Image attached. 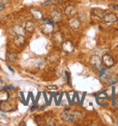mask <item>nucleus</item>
<instances>
[{"instance_id": "obj_1", "label": "nucleus", "mask_w": 118, "mask_h": 126, "mask_svg": "<svg viewBox=\"0 0 118 126\" xmlns=\"http://www.w3.org/2000/svg\"><path fill=\"white\" fill-rule=\"evenodd\" d=\"M82 113L78 110H65L61 113V118L66 123H73L75 121H78L82 119Z\"/></svg>"}, {"instance_id": "obj_2", "label": "nucleus", "mask_w": 118, "mask_h": 126, "mask_svg": "<svg viewBox=\"0 0 118 126\" xmlns=\"http://www.w3.org/2000/svg\"><path fill=\"white\" fill-rule=\"evenodd\" d=\"M42 22L43 24L41 26V31L46 35L51 34L54 30V23L47 18H42Z\"/></svg>"}, {"instance_id": "obj_3", "label": "nucleus", "mask_w": 118, "mask_h": 126, "mask_svg": "<svg viewBox=\"0 0 118 126\" xmlns=\"http://www.w3.org/2000/svg\"><path fill=\"white\" fill-rule=\"evenodd\" d=\"M102 58H100L98 55H93L90 58V64L94 69H100L102 68Z\"/></svg>"}, {"instance_id": "obj_4", "label": "nucleus", "mask_w": 118, "mask_h": 126, "mask_svg": "<svg viewBox=\"0 0 118 126\" xmlns=\"http://www.w3.org/2000/svg\"><path fill=\"white\" fill-rule=\"evenodd\" d=\"M62 48L63 50H64V52L69 54V53H72L73 51L75 50V46H74L72 41L66 40L62 42Z\"/></svg>"}, {"instance_id": "obj_5", "label": "nucleus", "mask_w": 118, "mask_h": 126, "mask_svg": "<svg viewBox=\"0 0 118 126\" xmlns=\"http://www.w3.org/2000/svg\"><path fill=\"white\" fill-rule=\"evenodd\" d=\"M102 62L105 65L106 68H111V67H113L115 65V60H114V59L110 55H108V54H106V55L103 56Z\"/></svg>"}, {"instance_id": "obj_6", "label": "nucleus", "mask_w": 118, "mask_h": 126, "mask_svg": "<svg viewBox=\"0 0 118 126\" xmlns=\"http://www.w3.org/2000/svg\"><path fill=\"white\" fill-rule=\"evenodd\" d=\"M104 21L107 24H112L117 21V16L114 13H108V14H106V16H104Z\"/></svg>"}, {"instance_id": "obj_7", "label": "nucleus", "mask_w": 118, "mask_h": 126, "mask_svg": "<svg viewBox=\"0 0 118 126\" xmlns=\"http://www.w3.org/2000/svg\"><path fill=\"white\" fill-rule=\"evenodd\" d=\"M12 30H13V32L15 33V35H16V36H24V37H25V29H24V28H22L21 26H19V25L14 26L12 28Z\"/></svg>"}, {"instance_id": "obj_8", "label": "nucleus", "mask_w": 118, "mask_h": 126, "mask_svg": "<svg viewBox=\"0 0 118 126\" xmlns=\"http://www.w3.org/2000/svg\"><path fill=\"white\" fill-rule=\"evenodd\" d=\"M69 26L71 27L73 29H77L80 28L81 26V21L80 19L77 17H73L69 20Z\"/></svg>"}, {"instance_id": "obj_9", "label": "nucleus", "mask_w": 118, "mask_h": 126, "mask_svg": "<svg viewBox=\"0 0 118 126\" xmlns=\"http://www.w3.org/2000/svg\"><path fill=\"white\" fill-rule=\"evenodd\" d=\"M30 12H31L32 16H33L35 19L41 20V19L43 18V13H42L41 10L37 9V8H32V9L30 10Z\"/></svg>"}, {"instance_id": "obj_10", "label": "nucleus", "mask_w": 118, "mask_h": 126, "mask_svg": "<svg viewBox=\"0 0 118 126\" xmlns=\"http://www.w3.org/2000/svg\"><path fill=\"white\" fill-rule=\"evenodd\" d=\"M51 18L53 19V21H55V22H59L62 19V14L59 10L54 9L51 12Z\"/></svg>"}, {"instance_id": "obj_11", "label": "nucleus", "mask_w": 118, "mask_h": 126, "mask_svg": "<svg viewBox=\"0 0 118 126\" xmlns=\"http://www.w3.org/2000/svg\"><path fill=\"white\" fill-rule=\"evenodd\" d=\"M92 14L97 18H104V16H106V12L101 8H94L92 10Z\"/></svg>"}, {"instance_id": "obj_12", "label": "nucleus", "mask_w": 118, "mask_h": 126, "mask_svg": "<svg viewBox=\"0 0 118 126\" xmlns=\"http://www.w3.org/2000/svg\"><path fill=\"white\" fill-rule=\"evenodd\" d=\"M25 31L29 32V33H33L35 31V26L32 21H27V22H25Z\"/></svg>"}, {"instance_id": "obj_13", "label": "nucleus", "mask_w": 118, "mask_h": 126, "mask_svg": "<svg viewBox=\"0 0 118 126\" xmlns=\"http://www.w3.org/2000/svg\"><path fill=\"white\" fill-rule=\"evenodd\" d=\"M14 41H15V44H16V46L21 47V46H23L24 43H25V37H24V36H16V35Z\"/></svg>"}, {"instance_id": "obj_14", "label": "nucleus", "mask_w": 118, "mask_h": 126, "mask_svg": "<svg viewBox=\"0 0 118 126\" xmlns=\"http://www.w3.org/2000/svg\"><path fill=\"white\" fill-rule=\"evenodd\" d=\"M75 12V6H73V5H69V6H67L66 7H65V14L67 16H72Z\"/></svg>"}, {"instance_id": "obj_15", "label": "nucleus", "mask_w": 118, "mask_h": 126, "mask_svg": "<svg viewBox=\"0 0 118 126\" xmlns=\"http://www.w3.org/2000/svg\"><path fill=\"white\" fill-rule=\"evenodd\" d=\"M16 59H17V55L16 53H14V52H7L6 53V60H8V61H16Z\"/></svg>"}, {"instance_id": "obj_16", "label": "nucleus", "mask_w": 118, "mask_h": 126, "mask_svg": "<svg viewBox=\"0 0 118 126\" xmlns=\"http://www.w3.org/2000/svg\"><path fill=\"white\" fill-rule=\"evenodd\" d=\"M8 98H9V95L6 92H5V91L0 92V102H4V101H7Z\"/></svg>"}, {"instance_id": "obj_17", "label": "nucleus", "mask_w": 118, "mask_h": 126, "mask_svg": "<svg viewBox=\"0 0 118 126\" xmlns=\"http://www.w3.org/2000/svg\"><path fill=\"white\" fill-rule=\"evenodd\" d=\"M59 3V0H47L43 3V6H55Z\"/></svg>"}, {"instance_id": "obj_18", "label": "nucleus", "mask_w": 118, "mask_h": 126, "mask_svg": "<svg viewBox=\"0 0 118 126\" xmlns=\"http://www.w3.org/2000/svg\"><path fill=\"white\" fill-rule=\"evenodd\" d=\"M54 38H55V40L57 43H62L63 42V37H62V34L60 32H57V33H56V34L54 35Z\"/></svg>"}, {"instance_id": "obj_19", "label": "nucleus", "mask_w": 118, "mask_h": 126, "mask_svg": "<svg viewBox=\"0 0 118 126\" xmlns=\"http://www.w3.org/2000/svg\"><path fill=\"white\" fill-rule=\"evenodd\" d=\"M97 99H100V100H108L109 96L108 94H106V92H100L97 94Z\"/></svg>"}, {"instance_id": "obj_20", "label": "nucleus", "mask_w": 118, "mask_h": 126, "mask_svg": "<svg viewBox=\"0 0 118 126\" xmlns=\"http://www.w3.org/2000/svg\"><path fill=\"white\" fill-rule=\"evenodd\" d=\"M47 125L55 126L56 125V120L54 118H48L47 120Z\"/></svg>"}, {"instance_id": "obj_21", "label": "nucleus", "mask_w": 118, "mask_h": 126, "mask_svg": "<svg viewBox=\"0 0 118 126\" xmlns=\"http://www.w3.org/2000/svg\"><path fill=\"white\" fill-rule=\"evenodd\" d=\"M118 81V79L116 77H113V78H111V79L108 80V83L110 84V85H114L115 83H116V82Z\"/></svg>"}, {"instance_id": "obj_22", "label": "nucleus", "mask_w": 118, "mask_h": 126, "mask_svg": "<svg viewBox=\"0 0 118 126\" xmlns=\"http://www.w3.org/2000/svg\"><path fill=\"white\" fill-rule=\"evenodd\" d=\"M115 87H113V89H112V93H113V105H115Z\"/></svg>"}, {"instance_id": "obj_23", "label": "nucleus", "mask_w": 118, "mask_h": 126, "mask_svg": "<svg viewBox=\"0 0 118 126\" xmlns=\"http://www.w3.org/2000/svg\"><path fill=\"white\" fill-rule=\"evenodd\" d=\"M47 89H48V90H54V91H56V90H57V86L50 85V86H47Z\"/></svg>"}, {"instance_id": "obj_24", "label": "nucleus", "mask_w": 118, "mask_h": 126, "mask_svg": "<svg viewBox=\"0 0 118 126\" xmlns=\"http://www.w3.org/2000/svg\"><path fill=\"white\" fill-rule=\"evenodd\" d=\"M65 74L67 76V81H68V84L71 85V79H70V74H69L68 71H65Z\"/></svg>"}, {"instance_id": "obj_25", "label": "nucleus", "mask_w": 118, "mask_h": 126, "mask_svg": "<svg viewBox=\"0 0 118 126\" xmlns=\"http://www.w3.org/2000/svg\"><path fill=\"white\" fill-rule=\"evenodd\" d=\"M5 85H6V82H5V80H3V79H0V88L4 89Z\"/></svg>"}, {"instance_id": "obj_26", "label": "nucleus", "mask_w": 118, "mask_h": 126, "mask_svg": "<svg viewBox=\"0 0 118 126\" xmlns=\"http://www.w3.org/2000/svg\"><path fill=\"white\" fill-rule=\"evenodd\" d=\"M110 6L112 7L113 9L118 10V5H116V4H112V5H110Z\"/></svg>"}, {"instance_id": "obj_27", "label": "nucleus", "mask_w": 118, "mask_h": 126, "mask_svg": "<svg viewBox=\"0 0 118 126\" xmlns=\"http://www.w3.org/2000/svg\"><path fill=\"white\" fill-rule=\"evenodd\" d=\"M4 9H5V3L0 1V11H2Z\"/></svg>"}, {"instance_id": "obj_28", "label": "nucleus", "mask_w": 118, "mask_h": 126, "mask_svg": "<svg viewBox=\"0 0 118 126\" xmlns=\"http://www.w3.org/2000/svg\"><path fill=\"white\" fill-rule=\"evenodd\" d=\"M39 97H40V92H38L37 96H36V99H35V102H34L35 104L37 103V101H38V99H39Z\"/></svg>"}, {"instance_id": "obj_29", "label": "nucleus", "mask_w": 118, "mask_h": 126, "mask_svg": "<svg viewBox=\"0 0 118 126\" xmlns=\"http://www.w3.org/2000/svg\"><path fill=\"white\" fill-rule=\"evenodd\" d=\"M105 73H106V69H102V70H101V73H100V77H102Z\"/></svg>"}, {"instance_id": "obj_30", "label": "nucleus", "mask_w": 118, "mask_h": 126, "mask_svg": "<svg viewBox=\"0 0 118 126\" xmlns=\"http://www.w3.org/2000/svg\"><path fill=\"white\" fill-rule=\"evenodd\" d=\"M11 90V89H13V86H8V87H6V88H4V90Z\"/></svg>"}, {"instance_id": "obj_31", "label": "nucleus", "mask_w": 118, "mask_h": 126, "mask_svg": "<svg viewBox=\"0 0 118 126\" xmlns=\"http://www.w3.org/2000/svg\"><path fill=\"white\" fill-rule=\"evenodd\" d=\"M20 94H21V98L23 101H25V97H24V94H23V92H20Z\"/></svg>"}, {"instance_id": "obj_32", "label": "nucleus", "mask_w": 118, "mask_h": 126, "mask_svg": "<svg viewBox=\"0 0 118 126\" xmlns=\"http://www.w3.org/2000/svg\"><path fill=\"white\" fill-rule=\"evenodd\" d=\"M1 2H3V3H6V2H8L9 0H0Z\"/></svg>"}, {"instance_id": "obj_33", "label": "nucleus", "mask_w": 118, "mask_h": 126, "mask_svg": "<svg viewBox=\"0 0 118 126\" xmlns=\"http://www.w3.org/2000/svg\"><path fill=\"white\" fill-rule=\"evenodd\" d=\"M114 1H115V0H114Z\"/></svg>"}, {"instance_id": "obj_34", "label": "nucleus", "mask_w": 118, "mask_h": 126, "mask_svg": "<svg viewBox=\"0 0 118 126\" xmlns=\"http://www.w3.org/2000/svg\"></svg>"}]
</instances>
